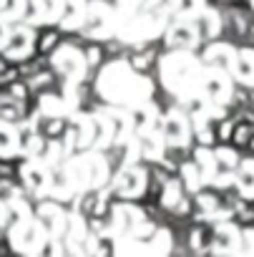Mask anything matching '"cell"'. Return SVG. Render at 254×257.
<instances>
[{
    "mask_svg": "<svg viewBox=\"0 0 254 257\" xmlns=\"http://www.w3.org/2000/svg\"><path fill=\"white\" fill-rule=\"evenodd\" d=\"M58 43H61V33H58L56 28H46V31H41V36H38V41H36V51H38L41 56H48Z\"/></svg>",
    "mask_w": 254,
    "mask_h": 257,
    "instance_id": "1",
    "label": "cell"
},
{
    "mask_svg": "<svg viewBox=\"0 0 254 257\" xmlns=\"http://www.w3.org/2000/svg\"><path fill=\"white\" fill-rule=\"evenodd\" d=\"M236 116H231V118H226V121H221L219 126H214L216 128V142L219 144H229L231 142V137H234V128H236Z\"/></svg>",
    "mask_w": 254,
    "mask_h": 257,
    "instance_id": "2",
    "label": "cell"
},
{
    "mask_svg": "<svg viewBox=\"0 0 254 257\" xmlns=\"http://www.w3.org/2000/svg\"><path fill=\"white\" fill-rule=\"evenodd\" d=\"M86 56H88V63H91V66H98V63L103 61V56H106V53H103V48H98V46H91V48L86 51Z\"/></svg>",
    "mask_w": 254,
    "mask_h": 257,
    "instance_id": "3",
    "label": "cell"
}]
</instances>
